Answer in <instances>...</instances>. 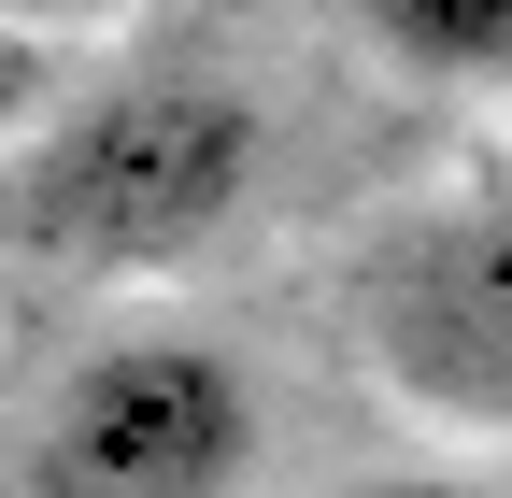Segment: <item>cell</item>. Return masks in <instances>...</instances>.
<instances>
[{
    "instance_id": "7a4b0ae2",
    "label": "cell",
    "mask_w": 512,
    "mask_h": 498,
    "mask_svg": "<svg viewBox=\"0 0 512 498\" xmlns=\"http://www.w3.org/2000/svg\"><path fill=\"white\" fill-rule=\"evenodd\" d=\"M342 342L399 413L512 442V185L413 200L342 257Z\"/></svg>"
},
{
    "instance_id": "277c9868",
    "label": "cell",
    "mask_w": 512,
    "mask_h": 498,
    "mask_svg": "<svg viewBox=\"0 0 512 498\" xmlns=\"http://www.w3.org/2000/svg\"><path fill=\"white\" fill-rule=\"evenodd\" d=\"M356 29L413 72H470V86H512V0H356Z\"/></svg>"
},
{
    "instance_id": "3957f363",
    "label": "cell",
    "mask_w": 512,
    "mask_h": 498,
    "mask_svg": "<svg viewBox=\"0 0 512 498\" xmlns=\"http://www.w3.org/2000/svg\"><path fill=\"white\" fill-rule=\"evenodd\" d=\"M256 385L185 328H128L72 356L29 413V498H242L256 484Z\"/></svg>"
},
{
    "instance_id": "52a82bcc",
    "label": "cell",
    "mask_w": 512,
    "mask_h": 498,
    "mask_svg": "<svg viewBox=\"0 0 512 498\" xmlns=\"http://www.w3.org/2000/svg\"><path fill=\"white\" fill-rule=\"evenodd\" d=\"M356 498H512V484H484V470H384V484H356Z\"/></svg>"
},
{
    "instance_id": "8992f818",
    "label": "cell",
    "mask_w": 512,
    "mask_h": 498,
    "mask_svg": "<svg viewBox=\"0 0 512 498\" xmlns=\"http://www.w3.org/2000/svg\"><path fill=\"white\" fill-rule=\"evenodd\" d=\"M0 29H29V43H72V29H114V0H0Z\"/></svg>"
},
{
    "instance_id": "6da1fadb",
    "label": "cell",
    "mask_w": 512,
    "mask_h": 498,
    "mask_svg": "<svg viewBox=\"0 0 512 498\" xmlns=\"http://www.w3.org/2000/svg\"><path fill=\"white\" fill-rule=\"evenodd\" d=\"M256 100L200 57H128L72 86L43 129L0 157V257L57 271H171L242 214L256 185Z\"/></svg>"
},
{
    "instance_id": "5b68a950",
    "label": "cell",
    "mask_w": 512,
    "mask_h": 498,
    "mask_svg": "<svg viewBox=\"0 0 512 498\" xmlns=\"http://www.w3.org/2000/svg\"><path fill=\"white\" fill-rule=\"evenodd\" d=\"M72 100V72H57V43H29V29H0V157H15L43 114Z\"/></svg>"
}]
</instances>
